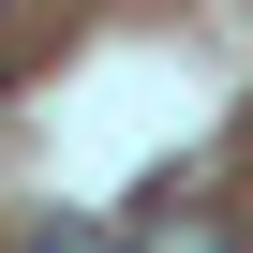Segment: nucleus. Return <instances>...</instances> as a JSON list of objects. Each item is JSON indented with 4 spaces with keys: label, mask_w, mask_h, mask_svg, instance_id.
Instances as JSON below:
<instances>
[{
    "label": "nucleus",
    "mask_w": 253,
    "mask_h": 253,
    "mask_svg": "<svg viewBox=\"0 0 253 253\" xmlns=\"http://www.w3.org/2000/svg\"><path fill=\"white\" fill-rule=\"evenodd\" d=\"M119 253H223V223H209L194 194H149L134 223H119Z\"/></svg>",
    "instance_id": "obj_1"
},
{
    "label": "nucleus",
    "mask_w": 253,
    "mask_h": 253,
    "mask_svg": "<svg viewBox=\"0 0 253 253\" xmlns=\"http://www.w3.org/2000/svg\"><path fill=\"white\" fill-rule=\"evenodd\" d=\"M30 253H119V238H89V223H30Z\"/></svg>",
    "instance_id": "obj_2"
}]
</instances>
